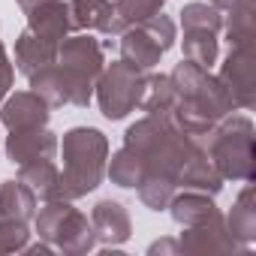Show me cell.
Returning a JSON list of instances; mask_svg holds the SVG:
<instances>
[{"label": "cell", "mask_w": 256, "mask_h": 256, "mask_svg": "<svg viewBox=\"0 0 256 256\" xmlns=\"http://www.w3.org/2000/svg\"><path fill=\"white\" fill-rule=\"evenodd\" d=\"M64 154V172H60V199H82L94 193L106 178V160H108V139L96 126H72L64 133V142H58Z\"/></svg>", "instance_id": "cell-1"}, {"label": "cell", "mask_w": 256, "mask_h": 256, "mask_svg": "<svg viewBox=\"0 0 256 256\" xmlns=\"http://www.w3.org/2000/svg\"><path fill=\"white\" fill-rule=\"evenodd\" d=\"M70 16L76 30H100L106 36H120L130 28L118 16L114 0H70Z\"/></svg>", "instance_id": "cell-14"}, {"label": "cell", "mask_w": 256, "mask_h": 256, "mask_svg": "<svg viewBox=\"0 0 256 256\" xmlns=\"http://www.w3.org/2000/svg\"><path fill=\"white\" fill-rule=\"evenodd\" d=\"M181 48H184V58L211 70L220 58V42H217V34L211 30H184V40H181Z\"/></svg>", "instance_id": "cell-25"}, {"label": "cell", "mask_w": 256, "mask_h": 256, "mask_svg": "<svg viewBox=\"0 0 256 256\" xmlns=\"http://www.w3.org/2000/svg\"><path fill=\"white\" fill-rule=\"evenodd\" d=\"M58 64L72 70L76 76H82L88 82H96L102 66H106V54H102L100 40H94L88 34H70L58 46Z\"/></svg>", "instance_id": "cell-11"}, {"label": "cell", "mask_w": 256, "mask_h": 256, "mask_svg": "<svg viewBox=\"0 0 256 256\" xmlns=\"http://www.w3.org/2000/svg\"><path fill=\"white\" fill-rule=\"evenodd\" d=\"M54 60H58V46H54V42L36 36L30 28H24V30L18 34L12 64H16V70H18L22 76L30 78L34 72H40L42 66H48V64H54Z\"/></svg>", "instance_id": "cell-17"}, {"label": "cell", "mask_w": 256, "mask_h": 256, "mask_svg": "<svg viewBox=\"0 0 256 256\" xmlns=\"http://www.w3.org/2000/svg\"><path fill=\"white\" fill-rule=\"evenodd\" d=\"M229 46H253V0H244L229 10V22H223Z\"/></svg>", "instance_id": "cell-28"}, {"label": "cell", "mask_w": 256, "mask_h": 256, "mask_svg": "<svg viewBox=\"0 0 256 256\" xmlns=\"http://www.w3.org/2000/svg\"><path fill=\"white\" fill-rule=\"evenodd\" d=\"M34 229L42 241H48L54 250L82 256L96 247V235L90 226V217H84L78 208H72L70 199H48L34 214Z\"/></svg>", "instance_id": "cell-4"}, {"label": "cell", "mask_w": 256, "mask_h": 256, "mask_svg": "<svg viewBox=\"0 0 256 256\" xmlns=\"http://www.w3.org/2000/svg\"><path fill=\"white\" fill-rule=\"evenodd\" d=\"M148 253L154 256V253H181V250H178V241H172V238H163V241H154V244L148 247Z\"/></svg>", "instance_id": "cell-33"}, {"label": "cell", "mask_w": 256, "mask_h": 256, "mask_svg": "<svg viewBox=\"0 0 256 256\" xmlns=\"http://www.w3.org/2000/svg\"><path fill=\"white\" fill-rule=\"evenodd\" d=\"M36 202H40V199H36V196L30 193V187L22 184L18 178L0 184V217L30 223L34 214H36Z\"/></svg>", "instance_id": "cell-23"}, {"label": "cell", "mask_w": 256, "mask_h": 256, "mask_svg": "<svg viewBox=\"0 0 256 256\" xmlns=\"http://www.w3.org/2000/svg\"><path fill=\"white\" fill-rule=\"evenodd\" d=\"M172 220L178 226H196L202 220H208L211 214H217V205H214V196L208 193H199V190H184V193H175L169 208Z\"/></svg>", "instance_id": "cell-20"}, {"label": "cell", "mask_w": 256, "mask_h": 256, "mask_svg": "<svg viewBox=\"0 0 256 256\" xmlns=\"http://www.w3.org/2000/svg\"><path fill=\"white\" fill-rule=\"evenodd\" d=\"M175 102H178V90H175L172 78L163 76V72H148L145 76V90H142V100H139V112L163 118Z\"/></svg>", "instance_id": "cell-24"}, {"label": "cell", "mask_w": 256, "mask_h": 256, "mask_svg": "<svg viewBox=\"0 0 256 256\" xmlns=\"http://www.w3.org/2000/svg\"><path fill=\"white\" fill-rule=\"evenodd\" d=\"M253 120L247 114H226L208 133V157L223 175V181H253L256 151H253Z\"/></svg>", "instance_id": "cell-3"}, {"label": "cell", "mask_w": 256, "mask_h": 256, "mask_svg": "<svg viewBox=\"0 0 256 256\" xmlns=\"http://www.w3.org/2000/svg\"><path fill=\"white\" fill-rule=\"evenodd\" d=\"M145 76L148 72L130 66L126 60L106 64L100 78L94 82V94H96V106H100L102 118L124 120L130 112H136L139 100H142V90H145Z\"/></svg>", "instance_id": "cell-6"}, {"label": "cell", "mask_w": 256, "mask_h": 256, "mask_svg": "<svg viewBox=\"0 0 256 256\" xmlns=\"http://www.w3.org/2000/svg\"><path fill=\"white\" fill-rule=\"evenodd\" d=\"M124 145L126 148H133L148 172H157V175H169L175 178L181 163L190 157V151L196 148V142L184 133H178L172 124H166L163 118L157 114H145L139 118L136 124L126 126V133H124Z\"/></svg>", "instance_id": "cell-2"}, {"label": "cell", "mask_w": 256, "mask_h": 256, "mask_svg": "<svg viewBox=\"0 0 256 256\" xmlns=\"http://www.w3.org/2000/svg\"><path fill=\"white\" fill-rule=\"evenodd\" d=\"M28 241H30L28 223L0 217V253H22Z\"/></svg>", "instance_id": "cell-31"}, {"label": "cell", "mask_w": 256, "mask_h": 256, "mask_svg": "<svg viewBox=\"0 0 256 256\" xmlns=\"http://www.w3.org/2000/svg\"><path fill=\"white\" fill-rule=\"evenodd\" d=\"M90 226H94L96 244H106V247H120L133 235V220L118 199L96 202L90 211Z\"/></svg>", "instance_id": "cell-15"}, {"label": "cell", "mask_w": 256, "mask_h": 256, "mask_svg": "<svg viewBox=\"0 0 256 256\" xmlns=\"http://www.w3.org/2000/svg\"><path fill=\"white\" fill-rule=\"evenodd\" d=\"M136 190H139V199H142L145 208H151V211H166L169 202H172V196L178 193V184H175V178H169V175L148 172Z\"/></svg>", "instance_id": "cell-26"}, {"label": "cell", "mask_w": 256, "mask_h": 256, "mask_svg": "<svg viewBox=\"0 0 256 256\" xmlns=\"http://www.w3.org/2000/svg\"><path fill=\"white\" fill-rule=\"evenodd\" d=\"M12 82H16V64H12V58L6 54V46L0 42V102L6 100Z\"/></svg>", "instance_id": "cell-32"}, {"label": "cell", "mask_w": 256, "mask_h": 256, "mask_svg": "<svg viewBox=\"0 0 256 256\" xmlns=\"http://www.w3.org/2000/svg\"><path fill=\"white\" fill-rule=\"evenodd\" d=\"M211 6H217L220 12H229V10H235L238 4H244V0H208Z\"/></svg>", "instance_id": "cell-34"}, {"label": "cell", "mask_w": 256, "mask_h": 256, "mask_svg": "<svg viewBox=\"0 0 256 256\" xmlns=\"http://www.w3.org/2000/svg\"><path fill=\"white\" fill-rule=\"evenodd\" d=\"M223 12L217 6H211L208 0H193L181 10V28L184 30H211V34H220L223 30Z\"/></svg>", "instance_id": "cell-27"}, {"label": "cell", "mask_w": 256, "mask_h": 256, "mask_svg": "<svg viewBox=\"0 0 256 256\" xmlns=\"http://www.w3.org/2000/svg\"><path fill=\"white\" fill-rule=\"evenodd\" d=\"M181 253H244L247 247L226 229V217L217 211L196 226H184L178 238Z\"/></svg>", "instance_id": "cell-9"}, {"label": "cell", "mask_w": 256, "mask_h": 256, "mask_svg": "<svg viewBox=\"0 0 256 256\" xmlns=\"http://www.w3.org/2000/svg\"><path fill=\"white\" fill-rule=\"evenodd\" d=\"M118 40H120V60H126L130 66H136V70H142V72H151V70L160 64V58H163L160 46H157L139 24L126 28Z\"/></svg>", "instance_id": "cell-18"}, {"label": "cell", "mask_w": 256, "mask_h": 256, "mask_svg": "<svg viewBox=\"0 0 256 256\" xmlns=\"http://www.w3.org/2000/svg\"><path fill=\"white\" fill-rule=\"evenodd\" d=\"M58 136L48 126H28V130H10L6 136V160L22 166L30 160H54Z\"/></svg>", "instance_id": "cell-13"}, {"label": "cell", "mask_w": 256, "mask_h": 256, "mask_svg": "<svg viewBox=\"0 0 256 256\" xmlns=\"http://www.w3.org/2000/svg\"><path fill=\"white\" fill-rule=\"evenodd\" d=\"M106 175L112 178V184H118V187H124V190H136L139 184H142V178L148 175V166H145V160L133 151V148H120V151H114L108 160H106Z\"/></svg>", "instance_id": "cell-22"}, {"label": "cell", "mask_w": 256, "mask_h": 256, "mask_svg": "<svg viewBox=\"0 0 256 256\" xmlns=\"http://www.w3.org/2000/svg\"><path fill=\"white\" fill-rule=\"evenodd\" d=\"M52 106L34 94V90H16L6 94V100L0 102V124L6 130H28V126H48Z\"/></svg>", "instance_id": "cell-12"}, {"label": "cell", "mask_w": 256, "mask_h": 256, "mask_svg": "<svg viewBox=\"0 0 256 256\" xmlns=\"http://www.w3.org/2000/svg\"><path fill=\"white\" fill-rule=\"evenodd\" d=\"M175 184L184 187V190H199V193H208V196H217L223 190V175L217 172V166L211 163L208 151L205 148H193L190 157L181 163L178 175H175Z\"/></svg>", "instance_id": "cell-16"}, {"label": "cell", "mask_w": 256, "mask_h": 256, "mask_svg": "<svg viewBox=\"0 0 256 256\" xmlns=\"http://www.w3.org/2000/svg\"><path fill=\"white\" fill-rule=\"evenodd\" d=\"M16 4L28 16V28L36 36L60 46L70 34H76L70 4H64V0H16Z\"/></svg>", "instance_id": "cell-10"}, {"label": "cell", "mask_w": 256, "mask_h": 256, "mask_svg": "<svg viewBox=\"0 0 256 256\" xmlns=\"http://www.w3.org/2000/svg\"><path fill=\"white\" fill-rule=\"evenodd\" d=\"M30 90L40 94L52 108H58V106H78V108H88L90 100H94V82L76 76L72 70L60 66L58 60L30 76Z\"/></svg>", "instance_id": "cell-7"}, {"label": "cell", "mask_w": 256, "mask_h": 256, "mask_svg": "<svg viewBox=\"0 0 256 256\" xmlns=\"http://www.w3.org/2000/svg\"><path fill=\"white\" fill-rule=\"evenodd\" d=\"M169 78H172L178 96L184 102H190L193 108H199L202 114H208L211 120H220V118L238 112V106H235L232 94L223 88V82L217 76H211V70H205V66H199L187 58L181 64H175Z\"/></svg>", "instance_id": "cell-5"}, {"label": "cell", "mask_w": 256, "mask_h": 256, "mask_svg": "<svg viewBox=\"0 0 256 256\" xmlns=\"http://www.w3.org/2000/svg\"><path fill=\"white\" fill-rule=\"evenodd\" d=\"M139 28L160 46V52L166 54L175 42H178V28H175V22L169 18V16H163V12H157V16H151V18H145V22H139Z\"/></svg>", "instance_id": "cell-29"}, {"label": "cell", "mask_w": 256, "mask_h": 256, "mask_svg": "<svg viewBox=\"0 0 256 256\" xmlns=\"http://www.w3.org/2000/svg\"><path fill=\"white\" fill-rule=\"evenodd\" d=\"M163 6H166V0H114L118 16L130 28L151 18V16H157V12H163Z\"/></svg>", "instance_id": "cell-30"}, {"label": "cell", "mask_w": 256, "mask_h": 256, "mask_svg": "<svg viewBox=\"0 0 256 256\" xmlns=\"http://www.w3.org/2000/svg\"><path fill=\"white\" fill-rule=\"evenodd\" d=\"M223 88L232 94L238 108L256 106V64H253V46H229L226 60L220 64Z\"/></svg>", "instance_id": "cell-8"}, {"label": "cell", "mask_w": 256, "mask_h": 256, "mask_svg": "<svg viewBox=\"0 0 256 256\" xmlns=\"http://www.w3.org/2000/svg\"><path fill=\"white\" fill-rule=\"evenodd\" d=\"M226 229L244 244L250 247L256 241V199H253V184L247 181V187L238 193V199L232 202L229 214H226Z\"/></svg>", "instance_id": "cell-21"}, {"label": "cell", "mask_w": 256, "mask_h": 256, "mask_svg": "<svg viewBox=\"0 0 256 256\" xmlns=\"http://www.w3.org/2000/svg\"><path fill=\"white\" fill-rule=\"evenodd\" d=\"M18 181L30 187V193L42 202L60 199V169L54 160H30L18 166Z\"/></svg>", "instance_id": "cell-19"}]
</instances>
